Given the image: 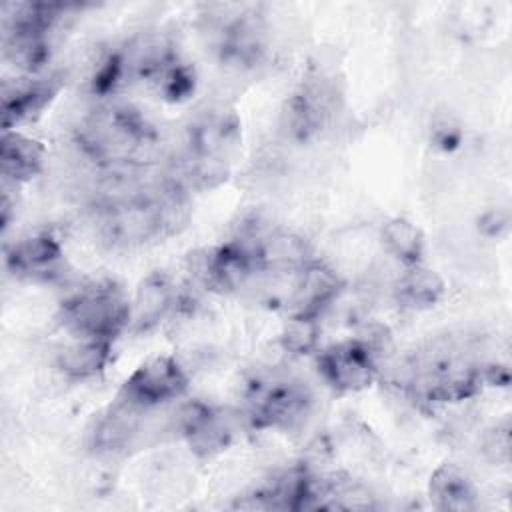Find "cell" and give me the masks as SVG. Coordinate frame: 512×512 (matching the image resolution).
I'll use <instances>...</instances> for the list:
<instances>
[{
	"mask_svg": "<svg viewBox=\"0 0 512 512\" xmlns=\"http://www.w3.org/2000/svg\"><path fill=\"white\" fill-rule=\"evenodd\" d=\"M316 368L334 392H360L378 378V354L364 338H350L320 350Z\"/></svg>",
	"mask_w": 512,
	"mask_h": 512,
	"instance_id": "4",
	"label": "cell"
},
{
	"mask_svg": "<svg viewBox=\"0 0 512 512\" xmlns=\"http://www.w3.org/2000/svg\"><path fill=\"white\" fill-rule=\"evenodd\" d=\"M58 92V80L20 76L14 82H4L2 86V126L12 130L16 124L36 118Z\"/></svg>",
	"mask_w": 512,
	"mask_h": 512,
	"instance_id": "9",
	"label": "cell"
},
{
	"mask_svg": "<svg viewBox=\"0 0 512 512\" xmlns=\"http://www.w3.org/2000/svg\"><path fill=\"white\" fill-rule=\"evenodd\" d=\"M260 254L266 272H298L308 260H312L306 240L284 230L262 234Z\"/></svg>",
	"mask_w": 512,
	"mask_h": 512,
	"instance_id": "16",
	"label": "cell"
},
{
	"mask_svg": "<svg viewBox=\"0 0 512 512\" xmlns=\"http://www.w3.org/2000/svg\"><path fill=\"white\" fill-rule=\"evenodd\" d=\"M188 390V374L174 356H154L142 362L122 384L116 400L146 412L180 400Z\"/></svg>",
	"mask_w": 512,
	"mask_h": 512,
	"instance_id": "3",
	"label": "cell"
},
{
	"mask_svg": "<svg viewBox=\"0 0 512 512\" xmlns=\"http://www.w3.org/2000/svg\"><path fill=\"white\" fill-rule=\"evenodd\" d=\"M58 320L72 336L114 342L130 326V298L114 280L88 282L62 300Z\"/></svg>",
	"mask_w": 512,
	"mask_h": 512,
	"instance_id": "2",
	"label": "cell"
},
{
	"mask_svg": "<svg viewBox=\"0 0 512 512\" xmlns=\"http://www.w3.org/2000/svg\"><path fill=\"white\" fill-rule=\"evenodd\" d=\"M44 166V146L16 130H4L0 142V170L8 184H22L34 178Z\"/></svg>",
	"mask_w": 512,
	"mask_h": 512,
	"instance_id": "13",
	"label": "cell"
},
{
	"mask_svg": "<svg viewBox=\"0 0 512 512\" xmlns=\"http://www.w3.org/2000/svg\"><path fill=\"white\" fill-rule=\"evenodd\" d=\"M176 304V292L166 274L152 272L130 298V328L146 332L160 324Z\"/></svg>",
	"mask_w": 512,
	"mask_h": 512,
	"instance_id": "11",
	"label": "cell"
},
{
	"mask_svg": "<svg viewBox=\"0 0 512 512\" xmlns=\"http://www.w3.org/2000/svg\"><path fill=\"white\" fill-rule=\"evenodd\" d=\"M430 500L440 510L476 508V490L470 476L456 464H442L430 476Z\"/></svg>",
	"mask_w": 512,
	"mask_h": 512,
	"instance_id": "14",
	"label": "cell"
},
{
	"mask_svg": "<svg viewBox=\"0 0 512 512\" xmlns=\"http://www.w3.org/2000/svg\"><path fill=\"white\" fill-rule=\"evenodd\" d=\"M312 394L298 380H272L256 386L248 402V420L254 428L290 430L310 412Z\"/></svg>",
	"mask_w": 512,
	"mask_h": 512,
	"instance_id": "5",
	"label": "cell"
},
{
	"mask_svg": "<svg viewBox=\"0 0 512 512\" xmlns=\"http://www.w3.org/2000/svg\"><path fill=\"white\" fill-rule=\"evenodd\" d=\"M336 112V88L326 78H312L288 102V128L298 138L320 132Z\"/></svg>",
	"mask_w": 512,
	"mask_h": 512,
	"instance_id": "8",
	"label": "cell"
},
{
	"mask_svg": "<svg viewBox=\"0 0 512 512\" xmlns=\"http://www.w3.org/2000/svg\"><path fill=\"white\" fill-rule=\"evenodd\" d=\"M320 332V318L288 314L280 332V344L288 354L306 356L318 350Z\"/></svg>",
	"mask_w": 512,
	"mask_h": 512,
	"instance_id": "18",
	"label": "cell"
},
{
	"mask_svg": "<svg viewBox=\"0 0 512 512\" xmlns=\"http://www.w3.org/2000/svg\"><path fill=\"white\" fill-rule=\"evenodd\" d=\"M482 450L486 458L494 464H506L510 458V426L508 422L496 424L482 442Z\"/></svg>",
	"mask_w": 512,
	"mask_h": 512,
	"instance_id": "19",
	"label": "cell"
},
{
	"mask_svg": "<svg viewBox=\"0 0 512 512\" xmlns=\"http://www.w3.org/2000/svg\"><path fill=\"white\" fill-rule=\"evenodd\" d=\"M344 288L338 272L320 260H308L298 272L290 296V312L300 316L322 318Z\"/></svg>",
	"mask_w": 512,
	"mask_h": 512,
	"instance_id": "7",
	"label": "cell"
},
{
	"mask_svg": "<svg viewBox=\"0 0 512 512\" xmlns=\"http://www.w3.org/2000/svg\"><path fill=\"white\" fill-rule=\"evenodd\" d=\"M380 238L386 252L402 266L424 262V236L412 220L404 216L388 218L380 228Z\"/></svg>",
	"mask_w": 512,
	"mask_h": 512,
	"instance_id": "17",
	"label": "cell"
},
{
	"mask_svg": "<svg viewBox=\"0 0 512 512\" xmlns=\"http://www.w3.org/2000/svg\"><path fill=\"white\" fill-rule=\"evenodd\" d=\"M112 344L102 338L72 336V342L58 352L56 368L68 380H90L106 370L112 358Z\"/></svg>",
	"mask_w": 512,
	"mask_h": 512,
	"instance_id": "12",
	"label": "cell"
},
{
	"mask_svg": "<svg viewBox=\"0 0 512 512\" xmlns=\"http://www.w3.org/2000/svg\"><path fill=\"white\" fill-rule=\"evenodd\" d=\"M10 274L28 282H54L64 274L62 244L50 232H36L10 244L4 252Z\"/></svg>",
	"mask_w": 512,
	"mask_h": 512,
	"instance_id": "6",
	"label": "cell"
},
{
	"mask_svg": "<svg viewBox=\"0 0 512 512\" xmlns=\"http://www.w3.org/2000/svg\"><path fill=\"white\" fill-rule=\"evenodd\" d=\"M74 144L96 166L144 164L156 148V132L128 104H102L80 118Z\"/></svg>",
	"mask_w": 512,
	"mask_h": 512,
	"instance_id": "1",
	"label": "cell"
},
{
	"mask_svg": "<svg viewBox=\"0 0 512 512\" xmlns=\"http://www.w3.org/2000/svg\"><path fill=\"white\" fill-rule=\"evenodd\" d=\"M394 292L402 306L412 310H424L432 308L442 298L444 280L424 262L414 266H402V274L396 280Z\"/></svg>",
	"mask_w": 512,
	"mask_h": 512,
	"instance_id": "15",
	"label": "cell"
},
{
	"mask_svg": "<svg viewBox=\"0 0 512 512\" xmlns=\"http://www.w3.org/2000/svg\"><path fill=\"white\" fill-rule=\"evenodd\" d=\"M140 410L114 400V404L96 418L90 434L88 446L96 454H116L132 444L140 428Z\"/></svg>",
	"mask_w": 512,
	"mask_h": 512,
	"instance_id": "10",
	"label": "cell"
}]
</instances>
